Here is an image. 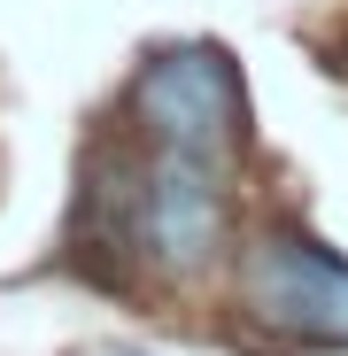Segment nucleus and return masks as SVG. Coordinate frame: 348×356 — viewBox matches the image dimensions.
Segmentation results:
<instances>
[{
    "label": "nucleus",
    "mask_w": 348,
    "mask_h": 356,
    "mask_svg": "<svg viewBox=\"0 0 348 356\" xmlns=\"http://www.w3.org/2000/svg\"><path fill=\"white\" fill-rule=\"evenodd\" d=\"M240 310L263 333L348 348V264L325 241H310L302 225H271L240 256Z\"/></svg>",
    "instance_id": "f257e3e1"
},
{
    "label": "nucleus",
    "mask_w": 348,
    "mask_h": 356,
    "mask_svg": "<svg viewBox=\"0 0 348 356\" xmlns=\"http://www.w3.org/2000/svg\"><path fill=\"white\" fill-rule=\"evenodd\" d=\"M240 70L232 54L209 47V39H186V47H155L140 78H132V124L155 140V147H186V155H224L240 140Z\"/></svg>",
    "instance_id": "f03ea898"
},
{
    "label": "nucleus",
    "mask_w": 348,
    "mask_h": 356,
    "mask_svg": "<svg viewBox=\"0 0 348 356\" xmlns=\"http://www.w3.org/2000/svg\"><path fill=\"white\" fill-rule=\"evenodd\" d=\"M224 186H217V155H186V147H155L147 163V256L163 271H209L224 256Z\"/></svg>",
    "instance_id": "7ed1b4c3"
}]
</instances>
